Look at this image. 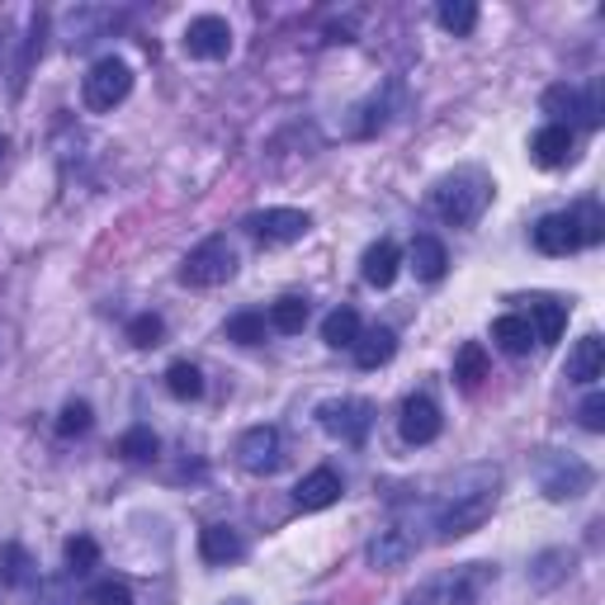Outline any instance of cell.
Returning <instances> with one entry per match:
<instances>
[{
	"instance_id": "12",
	"label": "cell",
	"mask_w": 605,
	"mask_h": 605,
	"mask_svg": "<svg viewBox=\"0 0 605 605\" xmlns=\"http://www.w3.org/2000/svg\"><path fill=\"white\" fill-rule=\"evenodd\" d=\"M417 549H421V539L407 530V525H388V530H378L370 539V549H364V559H370L374 568H407L411 559H417Z\"/></svg>"
},
{
	"instance_id": "26",
	"label": "cell",
	"mask_w": 605,
	"mask_h": 605,
	"mask_svg": "<svg viewBox=\"0 0 605 605\" xmlns=\"http://www.w3.org/2000/svg\"><path fill=\"white\" fill-rule=\"evenodd\" d=\"M308 312H312L308 298H279L265 322H270V331H279V337H298V331L308 327Z\"/></svg>"
},
{
	"instance_id": "10",
	"label": "cell",
	"mask_w": 605,
	"mask_h": 605,
	"mask_svg": "<svg viewBox=\"0 0 605 605\" xmlns=\"http://www.w3.org/2000/svg\"><path fill=\"white\" fill-rule=\"evenodd\" d=\"M535 246L544 251V256H572V251H582V222L572 209L563 213H549V218H539L535 222Z\"/></svg>"
},
{
	"instance_id": "31",
	"label": "cell",
	"mask_w": 605,
	"mask_h": 605,
	"mask_svg": "<svg viewBox=\"0 0 605 605\" xmlns=\"http://www.w3.org/2000/svg\"><path fill=\"white\" fill-rule=\"evenodd\" d=\"M156 450H162V440H156L152 426H133V431L119 436V454L133 459V464H147V459H156Z\"/></svg>"
},
{
	"instance_id": "3",
	"label": "cell",
	"mask_w": 605,
	"mask_h": 605,
	"mask_svg": "<svg viewBox=\"0 0 605 605\" xmlns=\"http://www.w3.org/2000/svg\"><path fill=\"white\" fill-rule=\"evenodd\" d=\"M592 483H596V473H592V464H586V459H578V454H553V450L539 454V487H544L549 502H578V497H586V492H592Z\"/></svg>"
},
{
	"instance_id": "22",
	"label": "cell",
	"mask_w": 605,
	"mask_h": 605,
	"mask_svg": "<svg viewBox=\"0 0 605 605\" xmlns=\"http://www.w3.org/2000/svg\"><path fill=\"white\" fill-rule=\"evenodd\" d=\"M492 341H497L506 355H530V345H535V327L525 322V312H506L492 322Z\"/></svg>"
},
{
	"instance_id": "28",
	"label": "cell",
	"mask_w": 605,
	"mask_h": 605,
	"mask_svg": "<svg viewBox=\"0 0 605 605\" xmlns=\"http://www.w3.org/2000/svg\"><path fill=\"white\" fill-rule=\"evenodd\" d=\"M436 20H440V29H450L454 38H464V34L477 29V6H473V0H440Z\"/></svg>"
},
{
	"instance_id": "17",
	"label": "cell",
	"mask_w": 605,
	"mask_h": 605,
	"mask_svg": "<svg viewBox=\"0 0 605 605\" xmlns=\"http://www.w3.org/2000/svg\"><path fill=\"white\" fill-rule=\"evenodd\" d=\"M605 374V341L596 337H582L578 345H572L568 355V384H596V378Z\"/></svg>"
},
{
	"instance_id": "39",
	"label": "cell",
	"mask_w": 605,
	"mask_h": 605,
	"mask_svg": "<svg viewBox=\"0 0 605 605\" xmlns=\"http://www.w3.org/2000/svg\"><path fill=\"white\" fill-rule=\"evenodd\" d=\"M34 605H76L72 582H67V578H53V582H43V586H38V601H34Z\"/></svg>"
},
{
	"instance_id": "27",
	"label": "cell",
	"mask_w": 605,
	"mask_h": 605,
	"mask_svg": "<svg viewBox=\"0 0 605 605\" xmlns=\"http://www.w3.org/2000/svg\"><path fill=\"white\" fill-rule=\"evenodd\" d=\"M166 393L180 397V403H199V397H204V374L189 360H175L166 370Z\"/></svg>"
},
{
	"instance_id": "2",
	"label": "cell",
	"mask_w": 605,
	"mask_h": 605,
	"mask_svg": "<svg viewBox=\"0 0 605 605\" xmlns=\"http://www.w3.org/2000/svg\"><path fill=\"white\" fill-rule=\"evenodd\" d=\"M431 204L450 228H473V222L483 218V209L492 204V180L483 170H454L431 189Z\"/></svg>"
},
{
	"instance_id": "32",
	"label": "cell",
	"mask_w": 605,
	"mask_h": 605,
	"mask_svg": "<svg viewBox=\"0 0 605 605\" xmlns=\"http://www.w3.org/2000/svg\"><path fill=\"white\" fill-rule=\"evenodd\" d=\"M539 105H544V114H549L553 123H568V119L582 109V90H578V86H568V81H563V86H549Z\"/></svg>"
},
{
	"instance_id": "8",
	"label": "cell",
	"mask_w": 605,
	"mask_h": 605,
	"mask_svg": "<svg viewBox=\"0 0 605 605\" xmlns=\"http://www.w3.org/2000/svg\"><path fill=\"white\" fill-rule=\"evenodd\" d=\"M242 228L251 237H261L265 246H289V242H302V237L312 232V218L302 209H261V213H251Z\"/></svg>"
},
{
	"instance_id": "40",
	"label": "cell",
	"mask_w": 605,
	"mask_h": 605,
	"mask_svg": "<svg viewBox=\"0 0 605 605\" xmlns=\"http://www.w3.org/2000/svg\"><path fill=\"white\" fill-rule=\"evenodd\" d=\"M578 114H582L586 129H601V81H592V86L582 90V109H578Z\"/></svg>"
},
{
	"instance_id": "38",
	"label": "cell",
	"mask_w": 605,
	"mask_h": 605,
	"mask_svg": "<svg viewBox=\"0 0 605 605\" xmlns=\"http://www.w3.org/2000/svg\"><path fill=\"white\" fill-rule=\"evenodd\" d=\"M578 421H582L592 436L605 431V393H586V403L578 407Z\"/></svg>"
},
{
	"instance_id": "41",
	"label": "cell",
	"mask_w": 605,
	"mask_h": 605,
	"mask_svg": "<svg viewBox=\"0 0 605 605\" xmlns=\"http://www.w3.org/2000/svg\"><path fill=\"white\" fill-rule=\"evenodd\" d=\"M440 592H444V582H421L417 592H407L397 605H440Z\"/></svg>"
},
{
	"instance_id": "34",
	"label": "cell",
	"mask_w": 605,
	"mask_h": 605,
	"mask_svg": "<svg viewBox=\"0 0 605 605\" xmlns=\"http://www.w3.org/2000/svg\"><path fill=\"white\" fill-rule=\"evenodd\" d=\"M95 563H100V544H95L90 535H72L67 539V568L76 572V578H86Z\"/></svg>"
},
{
	"instance_id": "19",
	"label": "cell",
	"mask_w": 605,
	"mask_h": 605,
	"mask_svg": "<svg viewBox=\"0 0 605 605\" xmlns=\"http://www.w3.org/2000/svg\"><path fill=\"white\" fill-rule=\"evenodd\" d=\"M497 578V568L492 563H464L450 578V605H477L483 601V586Z\"/></svg>"
},
{
	"instance_id": "14",
	"label": "cell",
	"mask_w": 605,
	"mask_h": 605,
	"mask_svg": "<svg viewBox=\"0 0 605 605\" xmlns=\"http://www.w3.org/2000/svg\"><path fill=\"white\" fill-rule=\"evenodd\" d=\"M572 123H544L535 138H530V156H535V166H544V170H553V166H563L568 156H572Z\"/></svg>"
},
{
	"instance_id": "15",
	"label": "cell",
	"mask_w": 605,
	"mask_h": 605,
	"mask_svg": "<svg viewBox=\"0 0 605 605\" xmlns=\"http://www.w3.org/2000/svg\"><path fill=\"white\" fill-rule=\"evenodd\" d=\"M199 553H204V563L228 568V563H237L246 553V539L237 535L232 525H204V530H199Z\"/></svg>"
},
{
	"instance_id": "36",
	"label": "cell",
	"mask_w": 605,
	"mask_h": 605,
	"mask_svg": "<svg viewBox=\"0 0 605 605\" xmlns=\"http://www.w3.org/2000/svg\"><path fill=\"white\" fill-rule=\"evenodd\" d=\"M572 213H578V222H582V242H586V246H596L601 237H605V213H601V204L586 199V204H578Z\"/></svg>"
},
{
	"instance_id": "43",
	"label": "cell",
	"mask_w": 605,
	"mask_h": 605,
	"mask_svg": "<svg viewBox=\"0 0 605 605\" xmlns=\"http://www.w3.org/2000/svg\"><path fill=\"white\" fill-rule=\"evenodd\" d=\"M222 605H251V601H242V596H237V601H222Z\"/></svg>"
},
{
	"instance_id": "11",
	"label": "cell",
	"mask_w": 605,
	"mask_h": 605,
	"mask_svg": "<svg viewBox=\"0 0 605 605\" xmlns=\"http://www.w3.org/2000/svg\"><path fill=\"white\" fill-rule=\"evenodd\" d=\"M397 431H403V440H407V444H431V440H440L444 421H440L436 397L411 393L407 403H403V417H397Z\"/></svg>"
},
{
	"instance_id": "33",
	"label": "cell",
	"mask_w": 605,
	"mask_h": 605,
	"mask_svg": "<svg viewBox=\"0 0 605 605\" xmlns=\"http://www.w3.org/2000/svg\"><path fill=\"white\" fill-rule=\"evenodd\" d=\"M162 337H166V322L156 312H138L133 322H129V341L138 345V350H152V345H162Z\"/></svg>"
},
{
	"instance_id": "9",
	"label": "cell",
	"mask_w": 605,
	"mask_h": 605,
	"mask_svg": "<svg viewBox=\"0 0 605 605\" xmlns=\"http://www.w3.org/2000/svg\"><path fill=\"white\" fill-rule=\"evenodd\" d=\"M185 53L199 62H222L232 53V24L222 14H199L185 24Z\"/></svg>"
},
{
	"instance_id": "4",
	"label": "cell",
	"mask_w": 605,
	"mask_h": 605,
	"mask_svg": "<svg viewBox=\"0 0 605 605\" xmlns=\"http://www.w3.org/2000/svg\"><path fill=\"white\" fill-rule=\"evenodd\" d=\"M232 275H237V251L228 237L199 242L180 265V284H189V289H218V284H228Z\"/></svg>"
},
{
	"instance_id": "7",
	"label": "cell",
	"mask_w": 605,
	"mask_h": 605,
	"mask_svg": "<svg viewBox=\"0 0 605 605\" xmlns=\"http://www.w3.org/2000/svg\"><path fill=\"white\" fill-rule=\"evenodd\" d=\"M237 464H242L246 473H256V477L279 473V464H284V436H279V426H251V431L237 440Z\"/></svg>"
},
{
	"instance_id": "30",
	"label": "cell",
	"mask_w": 605,
	"mask_h": 605,
	"mask_svg": "<svg viewBox=\"0 0 605 605\" xmlns=\"http://www.w3.org/2000/svg\"><path fill=\"white\" fill-rule=\"evenodd\" d=\"M265 331H270L265 312H237V317H228L222 337L237 341V345H261V341H265Z\"/></svg>"
},
{
	"instance_id": "21",
	"label": "cell",
	"mask_w": 605,
	"mask_h": 605,
	"mask_svg": "<svg viewBox=\"0 0 605 605\" xmlns=\"http://www.w3.org/2000/svg\"><path fill=\"white\" fill-rule=\"evenodd\" d=\"M393 355H397V337L388 327L360 331V341H355V364H360V370H384Z\"/></svg>"
},
{
	"instance_id": "25",
	"label": "cell",
	"mask_w": 605,
	"mask_h": 605,
	"mask_svg": "<svg viewBox=\"0 0 605 605\" xmlns=\"http://www.w3.org/2000/svg\"><path fill=\"white\" fill-rule=\"evenodd\" d=\"M322 341L331 350H355L360 341V312L355 308H337V312H327V322H322Z\"/></svg>"
},
{
	"instance_id": "23",
	"label": "cell",
	"mask_w": 605,
	"mask_h": 605,
	"mask_svg": "<svg viewBox=\"0 0 605 605\" xmlns=\"http://www.w3.org/2000/svg\"><path fill=\"white\" fill-rule=\"evenodd\" d=\"M572 568H578V553H572V549H549V553H539V559L530 563V582L539 586V592H549V586H559Z\"/></svg>"
},
{
	"instance_id": "13",
	"label": "cell",
	"mask_w": 605,
	"mask_h": 605,
	"mask_svg": "<svg viewBox=\"0 0 605 605\" xmlns=\"http://www.w3.org/2000/svg\"><path fill=\"white\" fill-rule=\"evenodd\" d=\"M341 492H345V483H341L337 469H312L294 487V506H298V512H327V506L341 502Z\"/></svg>"
},
{
	"instance_id": "24",
	"label": "cell",
	"mask_w": 605,
	"mask_h": 605,
	"mask_svg": "<svg viewBox=\"0 0 605 605\" xmlns=\"http://www.w3.org/2000/svg\"><path fill=\"white\" fill-rule=\"evenodd\" d=\"M487 370H492V364H487V350L477 345V341H464V345L454 350V378H459V388H464V393H473L477 384H483Z\"/></svg>"
},
{
	"instance_id": "42",
	"label": "cell",
	"mask_w": 605,
	"mask_h": 605,
	"mask_svg": "<svg viewBox=\"0 0 605 605\" xmlns=\"http://www.w3.org/2000/svg\"><path fill=\"white\" fill-rule=\"evenodd\" d=\"M6 147H10V142H6V133H0V156H6Z\"/></svg>"
},
{
	"instance_id": "35",
	"label": "cell",
	"mask_w": 605,
	"mask_h": 605,
	"mask_svg": "<svg viewBox=\"0 0 605 605\" xmlns=\"http://www.w3.org/2000/svg\"><path fill=\"white\" fill-rule=\"evenodd\" d=\"M90 431V403H67L57 417V436L72 440V436H86Z\"/></svg>"
},
{
	"instance_id": "5",
	"label": "cell",
	"mask_w": 605,
	"mask_h": 605,
	"mask_svg": "<svg viewBox=\"0 0 605 605\" xmlns=\"http://www.w3.org/2000/svg\"><path fill=\"white\" fill-rule=\"evenodd\" d=\"M81 95H86V105L95 109V114H109L114 105H123L133 95V67L123 57H100L95 67L86 72V86H81Z\"/></svg>"
},
{
	"instance_id": "16",
	"label": "cell",
	"mask_w": 605,
	"mask_h": 605,
	"mask_svg": "<svg viewBox=\"0 0 605 605\" xmlns=\"http://www.w3.org/2000/svg\"><path fill=\"white\" fill-rule=\"evenodd\" d=\"M397 270H403V251H397V242H388V237L374 242L360 261V275H364V284H374V289H388L397 279Z\"/></svg>"
},
{
	"instance_id": "37",
	"label": "cell",
	"mask_w": 605,
	"mask_h": 605,
	"mask_svg": "<svg viewBox=\"0 0 605 605\" xmlns=\"http://www.w3.org/2000/svg\"><path fill=\"white\" fill-rule=\"evenodd\" d=\"M90 605H133V586L109 578V582H100V586L90 592Z\"/></svg>"
},
{
	"instance_id": "18",
	"label": "cell",
	"mask_w": 605,
	"mask_h": 605,
	"mask_svg": "<svg viewBox=\"0 0 605 605\" xmlns=\"http://www.w3.org/2000/svg\"><path fill=\"white\" fill-rule=\"evenodd\" d=\"M568 302H549V298H539V302H530V312H525V322L535 327V341L539 345H553L563 337V327H568Z\"/></svg>"
},
{
	"instance_id": "6",
	"label": "cell",
	"mask_w": 605,
	"mask_h": 605,
	"mask_svg": "<svg viewBox=\"0 0 605 605\" xmlns=\"http://www.w3.org/2000/svg\"><path fill=\"white\" fill-rule=\"evenodd\" d=\"M317 421H322V431L341 444H364L374 426V403L370 397H337V403H322L317 407Z\"/></svg>"
},
{
	"instance_id": "29",
	"label": "cell",
	"mask_w": 605,
	"mask_h": 605,
	"mask_svg": "<svg viewBox=\"0 0 605 605\" xmlns=\"http://www.w3.org/2000/svg\"><path fill=\"white\" fill-rule=\"evenodd\" d=\"M0 582H6V586H29V582H34V559H29L24 544L0 549Z\"/></svg>"
},
{
	"instance_id": "1",
	"label": "cell",
	"mask_w": 605,
	"mask_h": 605,
	"mask_svg": "<svg viewBox=\"0 0 605 605\" xmlns=\"http://www.w3.org/2000/svg\"><path fill=\"white\" fill-rule=\"evenodd\" d=\"M497 483H502L497 469H473V473L459 477V492H450V502L436 512V539L440 544L483 530V520L492 516V506H497Z\"/></svg>"
},
{
	"instance_id": "20",
	"label": "cell",
	"mask_w": 605,
	"mask_h": 605,
	"mask_svg": "<svg viewBox=\"0 0 605 605\" xmlns=\"http://www.w3.org/2000/svg\"><path fill=\"white\" fill-rule=\"evenodd\" d=\"M411 270H417V279H426V284L444 279V270H450V256H444V242H440V237L421 232L417 242H411Z\"/></svg>"
}]
</instances>
